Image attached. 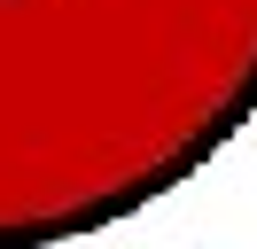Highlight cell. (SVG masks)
Wrapping results in <instances>:
<instances>
[{
	"mask_svg": "<svg viewBox=\"0 0 257 249\" xmlns=\"http://www.w3.org/2000/svg\"><path fill=\"white\" fill-rule=\"evenodd\" d=\"M249 125L257 0H0V249L94 241Z\"/></svg>",
	"mask_w": 257,
	"mask_h": 249,
	"instance_id": "6da1fadb",
	"label": "cell"
}]
</instances>
